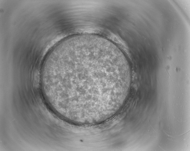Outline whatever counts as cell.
I'll use <instances>...</instances> for the list:
<instances>
[{
    "label": "cell",
    "instance_id": "1",
    "mask_svg": "<svg viewBox=\"0 0 190 151\" xmlns=\"http://www.w3.org/2000/svg\"><path fill=\"white\" fill-rule=\"evenodd\" d=\"M127 61L109 45L72 39L48 54L41 79L58 105L76 115L104 112L118 102L130 78Z\"/></svg>",
    "mask_w": 190,
    "mask_h": 151
}]
</instances>
